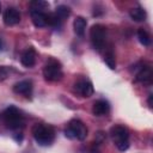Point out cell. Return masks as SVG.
<instances>
[{"label":"cell","mask_w":153,"mask_h":153,"mask_svg":"<svg viewBox=\"0 0 153 153\" xmlns=\"http://www.w3.org/2000/svg\"><path fill=\"white\" fill-rule=\"evenodd\" d=\"M32 135L39 146H49L55 139V130L49 124L37 123L32 128Z\"/></svg>","instance_id":"obj_1"},{"label":"cell","mask_w":153,"mask_h":153,"mask_svg":"<svg viewBox=\"0 0 153 153\" xmlns=\"http://www.w3.org/2000/svg\"><path fill=\"white\" fill-rule=\"evenodd\" d=\"M2 118L6 127L11 130H18L24 127V116L13 105L5 109V111L2 112Z\"/></svg>","instance_id":"obj_2"},{"label":"cell","mask_w":153,"mask_h":153,"mask_svg":"<svg viewBox=\"0 0 153 153\" xmlns=\"http://www.w3.org/2000/svg\"><path fill=\"white\" fill-rule=\"evenodd\" d=\"M110 135H111V139L115 143V146L124 152L129 148V131L126 127L123 126H114L111 129H110Z\"/></svg>","instance_id":"obj_3"},{"label":"cell","mask_w":153,"mask_h":153,"mask_svg":"<svg viewBox=\"0 0 153 153\" xmlns=\"http://www.w3.org/2000/svg\"><path fill=\"white\" fill-rule=\"evenodd\" d=\"M65 135L68 139H78L81 141L87 135V128L80 120H72L65 129Z\"/></svg>","instance_id":"obj_4"},{"label":"cell","mask_w":153,"mask_h":153,"mask_svg":"<svg viewBox=\"0 0 153 153\" xmlns=\"http://www.w3.org/2000/svg\"><path fill=\"white\" fill-rule=\"evenodd\" d=\"M62 75L63 73L59 61L51 59L45 63L43 68V76L47 81H59L62 79Z\"/></svg>","instance_id":"obj_5"},{"label":"cell","mask_w":153,"mask_h":153,"mask_svg":"<svg viewBox=\"0 0 153 153\" xmlns=\"http://www.w3.org/2000/svg\"><path fill=\"white\" fill-rule=\"evenodd\" d=\"M90 38L94 49L100 50L105 44L106 38V27L103 24H94L90 29Z\"/></svg>","instance_id":"obj_6"},{"label":"cell","mask_w":153,"mask_h":153,"mask_svg":"<svg viewBox=\"0 0 153 153\" xmlns=\"http://www.w3.org/2000/svg\"><path fill=\"white\" fill-rule=\"evenodd\" d=\"M74 90L76 93H79L81 97H91L93 94V85L91 81L86 79H80L74 84Z\"/></svg>","instance_id":"obj_7"},{"label":"cell","mask_w":153,"mask_h":153,"mask_svg":"<svg viewBox=\"0 0 153 153\" xmlns=\"http://www.w3.org/2000/svg\"><path fill=\"white\" fill-rule=\"evenodd\" d=\"M4 23L8 26L16 25L20 22V12L16 8V7H8L6 8V11L4 12Z\"/></svg>","instance_id":"obj_8"},{"label":"cell","mask_w":153,"mask_h":153,"mask_svg":"<svg viewBox=\"0 0 153 153\" xmlns=\"http://www.w3.org/2000/svg\"><path fill=\"white\" fill-rule=\"evenodd\" d=\"M152 68L149 66H146V65H141V67H139L137 72H136V75H135V79L136 81L139 82H151L152 80Z\"/></svg>","instance_id":"obj_9"},{"label":"cell","mask_w":153,"mask_h":153,"mask_svg":"<svg viewBox=\"0 0 153 153\" xmlns=\"http://www.w3.org/2000/svg\"><path fill=\"white\" fill-rule=\"evenodd\" d=\"M110 111V104L105 99H98L93 103L92 112L94 116H104Z\"/></svg>","instance_id":"obj_10"},{"label":"cell","mask_w":153,"mask_h":153,"mask_svg":"<svg viewBox=\"0 0 153 153\" xmlns=\"http://www.w3.org/2000/svg\"><path fill=\"white\" fill-rule=\"evenodd\" d=\"M13 91L18 94L30 96L32 91V81L31 80H22L13 85Z\"/></svg>","instance_id":"obj_11"},{"label":"cell","mask_w":153,"mask_h":153,"mask_svg":"<svg viewBox=\"0 0 153 153\" xmlns=\"http://www.w3.org/2000/svg\"><path fill=\"white\" fill-rule=\"evenodd\" d=\"M20 62L24 67H32L36 63V51L33 48H27L20 57Z\"/></svg>","instance_id":"obj_12"},{"label":"cell","mask_w":153,"mask_h":153,"mask_svg":"<svg viewBox=\"0 0 153 153\" xmlns=\"http://www.w3.org/2000/svg\"><path fill=\"white\" fill-rule=\"evenodd\" d=\"M30 16H31V20L36 27H43L47 25V13L30 11Z\"/></svg>","instance_id":"obj_13"},{"label":"cell","mask_w":153,"mask_h":153,"mask_svg":"<svg viewBox=\"0 0 153 153\" xmlns=\"http://www.w3.org/2000/svg\"><path fill=\"white\" fill-rule=\"evenodd\" d=\"M86 25H87V22L84 17H76L74 19V23H73V27H74V32L78 35V36H84L85 33V30H86Z\"/></svg>","instance_id":"obj_14"},{"label":"cell","mask_w":153,"mask_h":153,"mask_svg":"<svg viewBox=\"0 0 153 153\" xmlns=\"http://www.w3.org/2000/svg\"><path fill=\"white\" fill-rule=\"evenodd\" d=\"M129 16L134 22H145L146 18H147V13L141 6L131 8L130 12H129Z\"/></svg>","instance_id":"obj_15"},{"label":"cell","mask_w":153,"mask_h":153,"mask_svg":"<svg viewBox=\"0 0 153 153\" xmlns=\"http://www.w3.org/2000/svg\"><path fill=\"white\" fill-rule=\"evenodd\" d=\"M54 13L57 16V18L61 22H63L65 19H67L71 16V8L68 6H66V5H60V6L56 7V10H55Z\"/></svg>","instance_id":"obj_16"},{"label":"cell","mask_w":153,"mask_h":153,"mask_svg":"<svg viewBox=\"0 0 153 153\" xmlns=\"http://www.w3.org/2000/svg\"><path fill=\"white\" fill-rule=\"evenodd\" d=\"M48 7H49V4L43 0H33L30 2V11L44 12V10H47Z\"/></svg>","instance_id":"obj_17"},{"label":"cell","mask_w":153,"mask_h":153,"mask_svg":"<svg viewBox=\"0 0 153 153\" xmlns=\"http://www.w3.org/2000/svg\"><path fill=\"white\" fill-rule=\"evenodd\" d=\"M137 39H139V42H140L142 45H145V47H148V45L151 44V36H149V33H148L146 30H143V29H139V30H137Z\"/></svg>","instance_id":"obj_18"},{"label":"cell","mask_w":153,"mask_h":153,"mask_svg":"<svg viewBox=\"0 0 153 153\" xmlns=\"http://www.w3.org/2000/svg\"><path fill=\"white\" fill-rule=\"evenodd\" d=\"M104 62L106 63V66H108L110 69H115V68H116V59H115V53L112 51V49H109V50L105 53Z\"/></svg>","instance_id":"obj_19"},{"label":"cell","mask_w":153,"mask_h":153,"mask_svg":"<svg viewBox=\"0 0 153 153\" xmlns=\"http://www.w3.org/2000/svg\"><path fill=\"white\" fill-rule=\"evenodd\" d=\"M62 22L57 18L55 13H48L47 14V25H50L53 27H60Z\"/></svg>","instance_id":"obj_20"},{"label":"cell","mask_w":153,"mask_h":153,"mask_svg":"<svg viewBox=\"0 0 153 153\" xmlns=\"http://www.w3.org/2000/svg\"><path fill=\"white\" fill-rule=\"evenodd\" d=\"M7 76H8V68L5 66H1L0 67V81L5 80Z\"/></svg>","instance_id":"obj_21"},{"label":"cell","mask_w":153,"mask_h":153,"mask_svg":"<svg viewBox=\"0 0 153 153\" xmlns=\"http://www.w3.org/2000/svg\"><path fill=\"white\" fill-rule=\"evenodd\" d=\"M90 153H100V151H99V148H98V146H93V147L91 148V151H90Z\"/></svg>","instance_id":"obj_22"},{"label":"cell","mask_w":153,"mask_h":153,"mask_svg":"<svg viewBox=\"0 0 153 153\" xmlns=\"http://www.w3.org/2000/svg\"><path fill=\"white\" fill-rule=\"evenodd\" d=\"M152 99H153V94H149V97H148V105H149V108L153 106V104H152Z\"/></svg>","instance_id":"obj_23"},{"label":"cell","mask_w":153,"mask_h":153,"mask_svg":"<svg viewBox=\"0 0 153 153\" xmlns=\"http://www.w3.org/2000/svg\"><path fill=\"white\" fill-rule=\"evenodd\" d=\"M4 49V42H2V39H1V37H0V51Z\"/></svg>","instance_id":"obj_24"},{"label":"cell","mask_w":153,"mask_h":153,"mask_svg":"<svg viewBox=\"0 0 153 153\" xmlns=\"http://www.w3.org/2000/svg\"><path fill=\"white\" fill-rule=\"evenodd\" d=\"M0 11H1V4H0Z\"/></svg>","instance_id":"obj_25"}]
</instances>
